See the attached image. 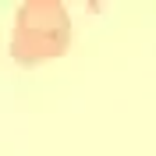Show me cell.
Wrapping results in <instances>:
<instances>
[{"label":"cell","instance_id":"obj_1","mask_svg":"<svg viewBox=\"0 0 156 156\" xmlns=\"http://www.w3.org/2000/svg\"><path fill=\"white\" fill-rule=\"evenodd\" d=\"M71 43V18L60 0H25L14 14L11 57L21 68H36L60 57Z\"/></svg>","mask_w":156,"mask_h":156}]
</instances>
